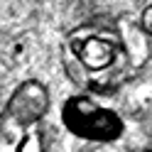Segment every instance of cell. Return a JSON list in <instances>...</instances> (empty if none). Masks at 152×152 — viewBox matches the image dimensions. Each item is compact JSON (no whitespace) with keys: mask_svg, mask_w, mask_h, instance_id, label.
Returning a JSON list of instances; mask_svg holds the SVG:
<instances>
[{"mask_svg":"<svg viewBox=\"0 0 152 152\" xmlns=\"http://www.w3.org/2000/svg\"><path fill=\"white\" fill-rule=\"evenodd\" d=\"M71 74L91 91H110L130 79L147 56V32L91 27L71 37Z\"/></svg>","mask_w":152,"mask_h":152,"instance_id":"1","label":"cell"},{"mask_svg":"<svg viewBox=\"0 0 152 152\" xmlns=\"http://www.w3.org/2000/svg\"><path fill=\"white\" fill-rule=\"evenodd\" d=\"M61 118L74 135L93 142H110L123 135V120L115 110L103 108L91 98H69Z\"/></svg>","mask_w":152,"mask_h":152,"instance_id":"3","label":"cell"},{"mask_svg":"<svg viewBox=\"0 0 152 152\" xmlns=\"http://www.w3.org/2000/svg\"><path fill=\"white\" fill-rule=\"evenodd\" d=\"M44 110V88L39 83L22 86L0 115V152H44L39 132V120Z\"/></svg>","mask_w":152,"mask_h":152,"instance_id":"2","label":"cell"},{"mask_svg":"<svg viewBox=\"0 0 152 152\" xmlns=\"http://www.w3.org/2000/svg\"><path fill=\"white\" fill-rule=\"evenodd\" d=\"M150 152H152V150H150Z\"/></svg>","mask_w":152,"mask_h":152,"instance_id":"4","label":"cell"}]
</instances>
